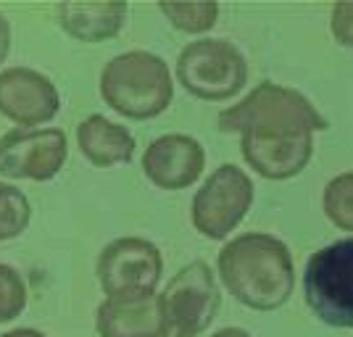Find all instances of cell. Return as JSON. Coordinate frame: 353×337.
<instances>
[{
  "mask_svg": "<svg viewBox=\"0 0 353 337\" xmlns=\"http://www.w3.org/2000/svg\"><path fill=\"white\" fill-rule=\"evenodd\" d=\"M206 169V150L190 134H161L143 153V174L159 190H185Z\"/></svg>",
  "mask_w": 353,
  "mask_h": 337,
  "instance_id": "8fae6325",
  "label": "cell"
},
{
  "mask_svg": "<svg viewBox=\"0 0 353 337\" xmlns=\"http://www.w3.org/2000/svg\"><path fill=\"white\" fill-rule=\"evenodd\" d=\"M166 337H198L216 319L221 306L216 274L206 261L185 264L161 293Z\"/></svg>",
  "mask_w": 353,
  "mask_h": 337,
  "instance_id": "8992f818",
  "label": "cell"
},
{
  "mask_svg": "<svg viewBox=\"0 0 353 337\" xmlns=\"http://www.w3.org/2000/svg\"><path fill=\"white\" fill-rule=\"evenodd\" d=\"M0 337H48V335L40 332V329H32V327H19V329H8V332H3Z\"/></svg>",
  "mask_w": 353,
  "mask_h": 337,
  "instance_id": "44dd1931",
  "label": "cell"
},
{
  "mask_svg": "<svg viewBox=\"0 0 353 337\" xmlns=\"http://www.w3.org/2000/svg\"><path fill=\"white\" fill-rule=\"evenodd\" d=\"M32 221L30 198L16 185L0 182V243L16 240L27 232Z\"/></svg>",
  "mask_w": 353,
  "mask_h": 337,
  "instance_id": "9a60e30c",
  "label": "cell"
},
{
  "mask_svg": "<svg viewBox=\"0 0 353 337\" xmlns=\"http://www.w3.org/2000/svg\"><path fill=\"white\" fill-rule=\"evenodd\" d=\"M324 216L343 232H353V172L332 176L322 192Z\"/></svg>",
  "mask_w": 353,
  "mask_h": 337,
  "instance_id": "2e32d148",
  "label": "cell"
},
{
  "mask_svg": "<svg viewBox=\"0 0 353 337\" xmlns=\"http://www.w3.org/2000/svg\"><path fill=\"white\" fill-rule=\"evenodd\" d=\"M216 272L227 293L253 311H277L295 290L293 253L280 237L245 232L219 250Z\"/></svg>",
  "mask_w": 353,
  "mask_h": 337,
  "instance_id": "7a4b0ae2",
  "label": "cell"
},
{
  "mask_svg": "<svg viewBox=\"0 0 353 337\" xmlns=\"http://www.w3.org/2000/svg\"><path fill=\"white\" fill-rule=\"evenodd\" d=\"M8 53H11V24L0 14V63H6Z\"/></svg>",
  "mask_w": 353,
  "mask_h": 337,
  "instance_id": "ffe728a7",
  "label": "cell"
},
{
  "mask_svg": "<svg viewBox=\"0 0 353 337\" xmlns=\"http://www.w3.org/2000/svg\"><path fill=\"white\" fill-rule=\"evenodd\" d=\"M95 274L105 298L156 293L163 274V256L145 237H117L101 250Z\"/></svg>",
  "mask_w": 353,
  "mask_h": 337,
  "instance_id": "ba28073f",
  "label": "cell"
},
{
  "mask_svg": "<svg viewBox=\"0 0 353 337\" xmlns=\"http://www.w3.org/2000/svg\"><path fill=\"white\" fill-rule=\"evenodd\" d=\"M256 187L237 163H221L206 176L190 203L192 227L206 240H224L235 232L253 205Z\"/></svg>",
  "mask_w": 353,
  "mask_h": 337,
  "instance_id": "52a82bcc",
  "label": "cell"
},
{
  "mask_svg": "<svg viewBox=\"0 0 353 337\" xmlns=\"http://www.w3.org/2000/svg\"><path fill=\"white\" fill-rule=\"evenodd\" d=\"M330 30L343 48H353V3H335L332 6Z\"/></svg>",
  "mask_w": 353,
  "mask_h": 337,
  "instance_id": "d6986e66",
  "label": "cell"
},
{
  "mask_svg": "<svg viewBox=\"0 0 353 337\" xmlns=\"http://www.w3.org/2000/svg\"><path fill=\"white\" fill-rule=\"evenodd\" d=\"M176 82L198 101H232L248 82V63L230 40L201 37L182 48L176 59Z\"/></svg>",
  "mask_w": 353,
  "mask_h": 337,
  "instance_id": "277c9868",
  "label": "cell"
},
{
  "mask_svg": "<svg viewBox=\"0 0 353 337\" xmlns=\"http://www.w3.org/2000/svg\"><path fill=\"white\" fill-rule=\"evenodd\" d=\"M61 111L59 88L48 74L30 66L0 69V116L19 130H40Z\"/></svg>",
  "mask_w": 353,
  "mask_h": 337,
  "instance_id": "30bf717a",
  "label": "cell"
},
{
  "mask_svg": "<svg viewBox=\"0 0 353 337\" xmlns=\"http://www.w3.org/2000/svg\"><path fill=\"white\" fill-rule=\"evenodd\" d=\"M159 11L169 19L174 30L188 32V34H203L219 19L216 3H161Z\"/></svg>",
  "mask_w": 353,
  "mask_h": 337,
  "instance_id": "e0dca14e",
  "label": "cell"
},
{
  "mask_svg": "<svg viewBox=\"0 0 353 337\" xmlns=\"http://www.w3.org/2000/svg\"><path fill=\"white\" fill-rule=\"evenodd\" d=\"M101 98L119 116L148 121L161 116L174 98L169 63L150 50H127L101 72Z\"/></svg>",
  "mask_w": 353,
  "mask_h": 337,
  "instance_id": "3957f363",
  "label": "cell"
},
{
  "mask_svg": "<svg viewBox=\"0 0 353 337\" xmlns=\"http://www.w3.org/2000/svg\"><path fill=\"white\" fill-rule=\"evenodd\" d=\"M69 159V140L59 127L11 130L0 137V176L50 182Z\"/></svg>",
  "mask_w": 353,
  "mask_h": 337,
  "instance_id": "9c48e42d",
  "label": "cell"
},
{
  "mask_svg": "<svg viewBox=\"0 0 353 337\" xmlns=\"http://www.w3.org/2000/svg\"><path fill=\"white\" fill-rule=\"evenodd\" d=\"M303 295L314 316L335 329H353V237L311 253Z\"/></svg>",
  "mask_w": 353,
  "mask_h": 337,
  "instance_id": "5b68a950",
  "label": "cell"
},
{
  "mask_svg": "<svg viewBox=\"0 0 353 337\" xmlns=\"http://www.w3.org/2000/svg\"><path fill=\"white\" fill-rule=\"evenodd\" d=\"M211 337H253L248 329H240V327H224L219 332H214Z\"/></svg>",
  "mask_w": 353,
  "mask_h": 337,
  "instance_id": "7402d4cb",
  "label": "cell"
},
{
  "mask_svg": "<svg viewBox=\"0 0 353 337\" xmlns=\"http://www.w3.org/2000/svg\"><path fill=\"white\" fill-rule=\"evenodd\" d=\"M101 337H166L161 293L105 298L95 311Z\"/></svg>",
  "mask_w": 353,
  "mask_h": 337,
  "instance_id": "7c38bea8",
  "label": "cell"
},
{
  "mask_svg": "<svg viewBox=\"0 0 353 337\" xmlns=\"http://www.w3.org/2000/svg\"><path fill=\"white\" fill-rule=\"evenodd\" d=\"M216 127L240 134L243 159L256 174L282 182L311 163L314 134L327 130V119L303 92L261 82L237 105L221 111Z\"/></svg>",
  "mask_w": 353,
  "mask_h": 337,
  "instance_id": "6da1fadb",
  "label": "cell"
},
{
  "mask_svg": "<svg viewBox=\"0 0 353 337\" xmlns=\"http://www.w3.org/2000/svg\"><path fill=\"white\" fill-rule=\"evenodd\" d=\"M77 145L79 153L95 169H111L119 163H130L134 159V134L103 114H92L82 119L77 127Z\"/></svg>",
  "mask_w": 353,
  "mask_h": 337,
  "instance_id": "4fadbf2b",
  "label": "cell"
},
{
  "mask_svg": "<svg viewBox=\"0 0 353 337\" xmlns=\"http://www.w3.org/2000/svg\"><path fill=\"white\" fill-rule=\"evenodd\" d=\"M30 300L27 282L11 264H0V324L14 322L24 314Z\"/></svg>",
  "mask_w": 353,
  "mask_h": 337,
  "instance_id": "ac0fdd59",
  "label": "cell"
},
{
  "mask_svg": "<svg viewBox=\"0 0 353 337\" xmlns=\"http://www.w3.org/2000/svg\"><path fill=\"white\" fill-rule=\"evenodd\" d=\"M61 30L79 43H103L124 30L127 3H61L56 8Z\"/></svg>",
  "mask_w": 353,
  "mask_h": 337,
  "instance_id": "5bb4252c",
  "label": "cell"
}]
</instances>
